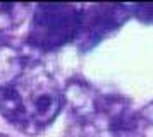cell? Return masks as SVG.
<instances>
[{"instance_id":"1","label":"cell","mask_w":153,"mask_h":137,"mask_svg":"<svg viewBox=\"0 0 153 137\" xmlns=\"http://www.w3.org/2000/svg\"><path fill=\"white\" fill-rule=\"evenodd\" d=\"M62 106L64 91L38 58H33L21 75L0 89V115L26 136L43 132Z\"/></svg>"},{"instance_id":"2","label":"cell","mask_w":153,"mask_h":137,"mask_svg":"<svg viewBox=\"0 0 153 137\" xmlns=\"http://www.w3.org/2000/svg\"><path fill=\"white\" fill-rule=\"evenodd\" d=\"M64 105L81 137H134L136 110L127 96L103 93L88 81H67Z\"/></svg>"},{"instance_id":"3","label":"cell","mask_w":153,"mask_h":137,"mask_svg":"<svg viewBox=\"0 0 153 137\" xmlns=\"http://www.w3.org/2000/svg\"><path fill=\"white\" fill-rule=\"evenodd\" d=\"M81 21V5L55 4L36 5L26 36L28 46L40 52H53L74 43Z\"/></svg>"},{"instance_id":"4","label":"cell","mask_w":153,"mask_h":137,"mask_svg":"<svg viewBox=\"0 0 153 137\" xmlns=\"http://www.w3.org/2000/svg\"><path fill=\"white\" fill-rule=\"evenodd\" d=\"M131 17V5L124 4L81 5V21L74 40L77 50L83 53L93 50L119 31V27H122Z\"/></svg>"},{"instance_id":"5","label":"cell","mask_w":153,"mask_h":137,"mask_svg":"<svg viewBox=\"0 0 153 137\" xmlns=\"http://www.w3.org/2000/svg\"><path fill=\"white\" fill-rule=\"evenodd\" d=\"M33 58L26 46L0 36V89L21 75Z\"/></svg>"},{"instance_id":"6","label":"cell","mask_w":153,"mask_h":137,"mask_svg":"<svg viewBox=\"0 0 153 137\" xmlns=\"http://www.w3.org/2000/svg\"><path fill=\"white\" fill-rule=\"evenodd\" d=\"M29 12L31 5L26 4H0V36L19 27Z\"/></svg>"},{"instance_id":"7","label":"cell","mask_w":153,"mask_h":137,"mask_svg":"<svg viewBox=\"0 0 153 137\" xmlns=\"http://www.w3.org/2000/svg\"><path fill=\"white\" fill-rule=\"evenodd\" d=\"M134 137H153V101L136 110Z\"/></svg>"},{"instance_id":"8","label":"cell","mask_w":153,"mask_h":137,"mask_svg":"<svg viewBox=\"0 0 153 137\" xmlns=\"http://www.w3.org/2000/svg\"><path fill=\"white\" fill-rule=\"evenodd\" d=\"M131 14L143 24H153V5H131Z\"/></svg>"},{"instance_id":"9","label":"cell","mask_w":153,"mask_h":137,"mask_svg":"<svg viewBox=\"0 0 153 137\" xmlns=\"http://www.w3.org/2000/svg\"><path fill=\"white\" fill-rule=\"evenodd\" d=\"M0 137H9V136H4V134H0Z\"/></svg>"}]
</instances>
